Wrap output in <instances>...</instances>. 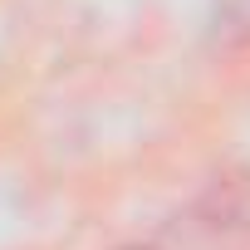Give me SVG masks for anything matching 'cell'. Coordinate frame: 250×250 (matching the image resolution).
I'll list each match as a JSON object with an SVG mask.
<instances>
[]
</instances>
